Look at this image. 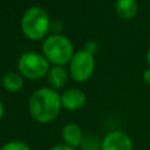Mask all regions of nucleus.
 <instances>
[{
  "label": "nucleus",
  "instance_id": "f257e3e1",
  "mask_svg": "<svg viewBox=\"0 0 150 150\" xmlns=\"http://www.w3.org/2000/svg\"><path fill=\"white\" fill-rule=\"evenodd\" d=\"M61 109V94L49 87L36 89L28 101L30 117L42 124L55 121Z\"/></svg>",
  "mask_w": 150,
  "mask_h": 150
},
{
  "label": "nucleus",
  "instance_id": "f03ea898",
  "mask_svg": "<svg viewBox=\"0 0 150 150\" xmlns=\"http://www.w3.org/2000/svg\"><path fill=\"white\" fill-rule=\"evenodd\" d=\"M50 27V18L46 9L40 6H32L27 8L20 19V29L23 36L32 41L46 39Z\"/></svg>",
  "mask_w": 150,
  "mask_h": 150
},
{
  "label": "nucleus",
  "instance_id": "7ed1b4c3",
  "mask_svg": "<svg viewBox=\"0 0 150 150\" xmlns=\"http://www.w3.org/2000/svg\"><path fill=\"white\" fill-rule=\"evenodd\" d=\"M42 54L52 66H66L70 62L75 49L71 41L62 34H50L42 41Z\"/></svg>",
  "mask_w": 150,
  "mask_h": 150
},
{
  "label": "nucleus",
  "instance_id": "20e7f679",
  "mask_svg": "<svg viewBox=\"0 0 150 150\" xmlns=\"http://www.w3.org/2000/svg\"><path fill=\"white\" fill-rule=\"evenodd\" d=\"M18 71L27 80H41L47 76L50 63L42 53L26 52L18 60Z\"/></svg>",
  "mask_w": 150,
  "mask_h": 150
},
{
  "label": "nucleus",
  "instance_id": "39448f33",
  "mask_svg": "<svg viewBox=\"0 0 150 150\" xmlns=\"http://www.w3.org/2000/svg\"><path fill=\"white\" fill-rule=\"evenodd\" d=\"M95 70V55L84 48L75 50L70 62L68 63V71L70 79L79 83L87 82Z\"/></svg>",
  "mask_w": 150,
  "mask_h": 150
},
{
  "label": "nucleus",
  "instance_id": "423d86ee",
  "mask_svg": "<svg viewBox=\"0 0 150 150\" xmlns=\"http://www.w3.org/2000/svg\"><path fill=\"white\" fill-rule=\"evenodd\" d=\"M101 150H134L132 139L122 130H112L101 139Z\"/></svg>",
  "mask_w": 150,
  "mask_h": 150
},
{
  "label": "nucleus",
  "instance_id": "0eeeda50",
  "mask_svg": "<svg viewBox=\"0 0 150 150\" xmlns=\"http://www.w3.org/2000/svg\"><path fill=\"white\" fill-rule=\"evenodd\" d=\"M87 103V95L79 88H69L61 93V105L68 111L82 109Z\"/></svg>",
  "mask_w": 150,
  "mask_h": 150
},
{
  "label": "nucleus",
  "instance_id": "6e6552de",
  "mask_svg": "<svg viewBox=\"0 0 150 150\" xmlns=\"http://www.w3.org/2000/svg\"><path fill=\"white\" fill-rule=\"evenodd\" d=\"M83 137H84V135H83L81 127L74 122L64 124L61 130V138H62L63 143L69 146H73L75 149L81 146Z\"/></svg>",
  "mask_w": 150,
  "mask_h": 150
},
{
  "label": "nucleus",
  "instance_id": "1a4fd4ad",
  "mask_svg": "<svg viewBox=\"0 0 150 150\" xmlns=\"http://www.w3.org/2000/svg\"><path fill=\"white\" fill-rule=\"evenodd\" d=\"M46 77L49 88L59 91L60 89L64 88L70 75L68 69L64 68V66H50Z\"/></svg>",
  "mask_w": 150,
  "mask_h": 150
},
{
  "label": "nucleus",
  "instance_id": "9d476101",
  "mask_svg": "<svg viewBox=\"0 0 150 150\" xmlns=\"http://www.w3.org/2000/svg\"><path fill=\"white\" fill-rule=\"evenodd\" d=\"M1 86L2 88L12 94L19 93L21 91V89L25 86V77L19 73V71H14V70H9L7 73H5L1 79H0Z\"/></svg>",
  "mask_w": 150,
  "mask_h": 150
},
{
  "label": "nucleus",
  "instance_id": "9b49d317",
  "mask_svg": "<svg viewBox=\"0 0 150 150\" xmlns=\"http://www.w3.org/2000/svg\"><path fill=\"white\" fill-rule=\"evenodd\" d=\"M115 12L121 19L131 20L138 12V4L136 0H116Z\"/></svg>",
  "mask_w": 150,
  "mask_h": 150
},
{
  "label": "nucleus",
  "instance_id": "f8f14e48",
  "mask_svg": "<svg viewBox=\"0 0 150 150\" xmlns=\"http://www.w3.org/2000/svg\"><path fill=\"white\" fill-rule=\"evenodd\" d=\"M81 148L82 150H101V141H98L94 135H86Z\"/></svg>",
  "mask_w": 150,
  "mask_h": 150
},
{
  "label": "nucleus",
  "instance_id": "ddd939ff",
  "mask_svg": "<svg viewBox=\"0 0 150 150\" xmlns=\"http://www.w3.org/2000/svg\"><path fill=\"white\" fill-rule=\"evenodd\" d=\"M0 150H32L30 146L22 141H9L5 143Z\"/></svg>",
  "mask_w": 150,
  "mask_h": 150
},
{
  "label": "nucleus",
  "instance_id": "4468645a",
  "mask_svg": "<svg viewBox=\"0 0 150 150\" xmlns=\"http://www.w3.org/2000/svg\"><path fill=\"white\" fill-rule=\"evenodd\" d=\"M84 49H86V50H88L89 53H91V54H94V55H95V53L97 52L98 47H97L96 42H94V41H88V42L86 43V46H84Z\"/></svg>",
  "mask_w": 150,
  "mask_h": 150
},
{
  "label": "nucleus",
  "instance_id": "2eb2a0df",
  "mask_svg": "<svg viewBox=\"0 0 150 150\" xmlns=\"http://www.w3.org/2000/svg\"><path fill=\"white\" fill-rule=\"evenodd\" d=\"M49 150H76V149L73 148V146H69V145H67V144H64V143H60V144L53 145Z\"/></svg>",
  "mask_w": 150,
  "mask_h": 150
},
{
  "label": "nucleus",
  "instance_id": "dca6fc26",
  "mask_svg": "<svg viewBox=\"0 0 150 150\" xmlns=\"http://www.w3.org/2000/svg\"><path fill=\"white\" fill-rule=\"evenodd\" d=\"M142 77H143V81H144L146 84H150V67L146 68V69L143 71Z\"/></svg>",
  "mask_w": 150,
  "mask_h": 150
},
{
  "label": "nucleus",
  "instance_id": "f3484780",
  "mask_svg": "<svg viewBox=\"0 0 150 150\" xmlns=\"http://www.w3.org/2000/svg\"><path fill=\"white\" fill-rule=\"evenodd\" d=\"M4 115H5V105H4L2 101L0 100V121L4 118Z\"/></svg>",
  "mask_w": 150,
  "mask_h": 150
},
{
  "label": "nucleus",
  "instance_id": "a211bd4d",
  "mask_svg": "<svg viewBox=\"0 0 150 150\" xmlns=\"http://www.w3.org/2000/svg\"><path fill=\"white\" fill-rule=\"evenodd\" d=\"M146 62H148V66L150 67V47H149V49L146 52Z\"/></svg>",
  "mask_w": 150,
  "mask_h": 150
}]
</instances>
